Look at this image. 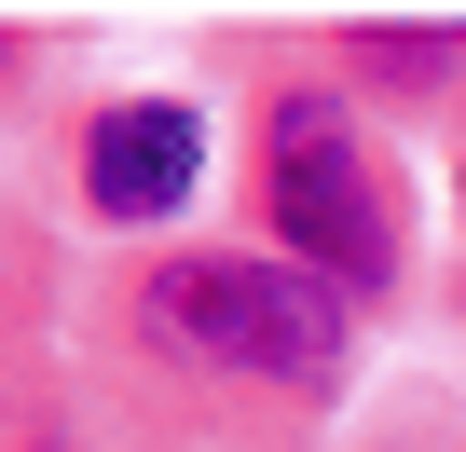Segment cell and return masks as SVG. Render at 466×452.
<instances>
[{"instance_id":"2","label":"cell","mask_w":466,"mask_h":452,"mask_svg":"<svg viewBox=\"0 0 466 452\" xmlns=\"http://www.w3.org/2000/svg\"><path fill=\"white\" fill-rule=\"evenodd\" d=\"M261 206H275V261H302L316 288H343V302L398 288V192H384V151L357 137V110L329 83H275Z\"/></svg>"},{"instance_id":"1","label":"cell","mask_w":466,"mask_h":452,"mask_svg":"<svg viewBox=\"0 0 466 452\" xmlns=\"http://www.w3.org/2000/svg\"><path fill=\"white\" fill-rule=\"evenodd\" d=\"M137 343L165 370H206V384H261V397H329L343 357H357V302L316 288L302 261L275 247H178L137 275Z\"/></svg>"},{"instance_id":"4","label":"cell","mask_w":466,"mask_h":452,"mask_svg":"<svg viewBox=\"0 0 466 452\" xmlns=\"http://www.w3.org/2000/svg\"><path fill=\"white\" fill-rule=\"evenodd\" d=\"M343 55H357L370 83H452V69H466V28H357Z\"/></svg>"},{"instance_id":"3","label":"cell","mask_w":466,"mask_h":452,"mask_svg":"<svg viewBox=\"0 0 466 452\" xmlns=\"http://www.w3.org/2000/svg\"><path fill=\"white\" fill-rule=\"evenodd\" d=\"M192 178H206L192 96H124V110H96V137H83V206H96V219H165Z\"/></svg>"}]
</instances>
